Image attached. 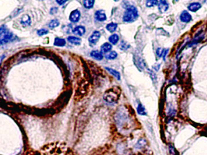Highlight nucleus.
Instances as JSON below:
<instances>
[{
    "label": "nucleus",
    "instance_id": "nucleus-1",
    "mask_svg": "<svg viewBox=\"0 0 207 155\" xmlns=\"http://www.w3.org/2000/svg\"><path fill=\"white\" fill-rule=\"evenodd\" d=\"M139 17V12L134 5H129L126 8L123 19L126 23H132Z\"/></svg>",
    "mask_w": 207,
    "mask_h": 155
},
{
    "label": "nucleus",
    "instance_id": "nucleus-2",
    "mask_svg": "<svg viewBox=\"0 0 207 155\" xmlns=\"http://www.w3.org/2000/svg\"><path fill=\"white\" fill-rule=\"evenodd\" d=\"M13 37V34L6 29L5 26L2 25L0 29V42L1 44H6L9 42Z\"/></svg>",
    "mask_w": 207,
    "mask_h": 155
},
{
    "label": "nucleus",
    "instance_id": "nucleus-3",
    "mask_svg": "<svg viewBox=\"0 0 207 155\" xmlns=\"http://www.w3.org/2000/svg\"><path fill=\"white\" fill-rule=\"evenodd\" d=\"M118 98V95L117 93H116L114 92L113 90H110L109 91L106 92L103 96V98L104 99L109 103H113L115 102L117 100Z\"/></svg>",
    "mask_w": 207,
    "mask_h": 155
},
{
    "label": "nucleus",
    "instance_id": "nucleus-4",
    "mask_svg": "<svg viewBox=\"0 0 207 155\" xmlns=\"http://www.w3.org/2000/svg\"><path fill=\"white\" fill-rule=\"evenodd\" d=\"M180 19L183 23H188L192 21L193 17L187 10H184L180 15Z\"/></svg>",
    "mask_w": 207,
    "mask_h": 155
},
{
    "label": "nucleus",
    "instance_id": "nucleus-5",
    "mask_svg": "<svg viewBox=\"0 0 207 155\" xmlns=\"http://www.w3.org/2000/svg\"><path fill=\"white\" fill-rule=\"evenodd\" d=\"M204 38V34H203L202 31H200L196 35L195 37L194 38L193 40L191 41V43H190L189 44V47L193 46V45L195 44H197L199 43H200V41H202L203 40V39Z\"/></svg>",
    "mask_w": 207,
    "mask_h": 155
},
{
    "label": "nucleus",
    "instance_id": "nucleus-6",
    "mask_svg": "<svg viewBox=\"0 0 207 155\" xmlns=\"http://www.w3.org/2000/svg\"><path fill=\"white\" fill-rule=\"evenodd\" d=\"M80 12L79 10H75L71 12V14L69 16V19L70 21H72L73 23H77L79 21V19L80 18Z\"/></svg>",
    "mask_w": 207,
    "mask_h": 155
},
{
    "label": "nucleus",
    "instance_id": "nucleus-7",
    "mask_svg": "<svg viewBox=\"0 0 207 155\" xmlns=\"http://www.w3.org/2000/svg\"><path fill=\"white\" fill-rule=\"evenodd\" d=\"M158 8L160 12L165 13L169 9V3L166 1H160L158 4Z\"/></svg>",
    "mask_w": 207,
    "mask_h": 155
},
{
    "label": "nucleus",
    "instance_id": "nucleus-8",
    "mask_svg": "<svg viewBox=\"0 0 207 155\" xmlns=\"http://www.w3.org/2000/svg\"><path fill=\"white\" fill-rule=\"evenodd\" d=\"M101 34L99 31H95L89 38V42L91 44H95L100 38Z\"/></svg>",
    "mask_w": 207,
    "mask_h": 155
},
{
    "label": "nucleus",
    "instance_id": "nucleus-9",
    "mask_svg": "<svg viewBox=\"0 0 207 155\" xmlns=\"http://www.w3.org/2000/svg\"><path fill=\"white\" fill-rule=\"evenodd\" d=\"M202 8V4L199 2H193L188 6V9L192 12H196Z\"/></svg>",
    "mask_w": 207,
    "mask_h": 155
},
{
    "label": "nucleus",
    "instance_id": "nucleus-10",
    "mask_svg": "<svg viewBox=\"0 0 207 155\" xmlns=\"http://www.w3.org/2000/svg\"><path fill=\"white\" fill-rule=\"evenodd\" d=\"M95 18L97 20H98L99 21H104L106 19V15L104 11L100 10L95 12Z\"/></svg>",
    "mask_w": 207,
    "mask_h": 155
},
{
    "label": "nucleus",
    "instance_id": "nucleus-11",
    "mask_svg": "<svg viewBox=\"0 0 207 155\" xmlns=\"http://www.w3.org/2000/svg\"><path fill=\"white\" fill-rule=\"evenodd\" d=\"M85 32H86V29L85 27L81 26V25H79V26L75 27L73 30V33L79 36H81L84 35L85 33Z\"/></svg>",
    "mask_w": 207,
    "mask_h": 155
},
{
    "label": "nucleus",
    "instance_id": "nucleus-12",
    "mask_svg": "<svg viewBox=\"0 0 207 155\" xmlns=\"http://www.w3.org/2000/svg\"><path fill=\"white\" fill-rule=\"evenodd\" d=\"M30 23H31V20H30V18L29 15H25L22 17L21 19V24L23 25V26L24 27L28 26V25H30Z\"/></svg>",
    "mask_w": 207,
    "mask_h": 155
},
{
    "label": "nucleus",
    "instance_id": "nucleus-13",
    "mask_svg": "<svg viewBox=\"0 0 207 155\" xmlns=\"http://www.w3.org/2000/svg\"><path fill=\"white\" fill-rule=\"evenodd\" d=\"M68 41L71 44H73L75 45H80L81 44V39L73 36H70L68 38Z\"/></svg>",
    "mask_w": 207,
    "mask_h": 155
},
{
    "label": "nucleus",
    "instance_id": "nucleus-14",
    "mask_svg": "<svg viewBox=\"0 0 207 155\" xmlns=\"http://www.w3.org/2000/svg\"><path fill=\"white\" fill-rule=\"evenodd\" d=\"M54 45L56 46L63 47L66 45V41L64 39L61 38H56L54 41Z\"/></svg>",
    "mask_w": 207,
    "mask_h": 155
},
{
    "label": "nucleus",
    "instance_id": "nucleus-15",
    "mask_svg": "<svg viewBox=\"0 0 207 155\" xmlns=\"http://www.w3.org/2000/svg\"><path fill=\"white\" fill-rule=\"evenodd\" d=\"M90 56L95 58V60H101L103 58L102 53L98 50H94L91 53H90Z\"/></svg>",
    "mask_w": 207,
    "mask_h": 155
},
{
    "label": "nucleus",
    "instance_id": "nucleus-16",
    "mask_svg": "<svg viewBox=\"0 0 207 155\" xmlns=\"http://www.w3.org/2000/svg\"><path fill=\"white\" fill-rule=\"evenodd\" d=\"M112 49V45L109 43H106L101 46V51L103 53H108Z\"/></svg>",
    "mask_w": 207,
    "mask_h": 155
},
{
    "label": "nucleus",
    "instance_id": "nucleus-17",
    "mask_svg": "<svg viewBox=\"0 0 207 155\" xmlns=\"http://www.w3.org/2000/svg\"><path fill=\"white\" fill-rule=\"evenodd\" d=\"M137 111L139 115H141V116H145L146 115V109L145 107L142 105L141 103H139L138 104V106L137 107Z\"/></svg>",
    "mask_w": 207,
    "mask_h": 155
},
{
    "label": "nucleus",
    "instance_id": "nucleus-18",
    "mask_svg": "<svg viewBox=\"0 0 207 155\" xmlns=\"http://www.w3.org/2000/svg\"><path fill=\"white\" fill-rule=\"evenodd\" d=\"M119 40V36L117 34H113L109 38V41L112 44H116Z\"/></svg>",
    "mask_w": 207,
    "mask_h": 155
},
{
    "label": "nucleus",
    "instance_id": "nucleus-19",
    "mask_svg": "<svg viewBox=\"0 0 207 155\" xmlns=\"http://www.w3.org/2000/svg\"><path fill=\"white\" fill-rule=\"evenodd\" d=\"M117 28V24L114 23H109L106 25V29L110 32H114L116 30Z\"/></svg>",
    "mask_w": 207,
    "mask_h": 155
},
{
    "label": "nucleus",
    "instance_id": "nucleus-20",
    "mask_svg": "<svg viewBox=\"0 0 207 155\" xmlns=\"http://www.w3.org/2000/svg\"><path fill=\"white\" fill-rule=\"evenodd\" d=\"M106 69L108 71V72L112 74V75H114L116 78H117L119 80H120V73L119 72H117V71H116L111 68H109V67H106Z\"/></svg>",
    "mask_w": 207,
    "mask_h": 155
},
{
    "label": "nucleus",
    "instance_id": "nucleus-21",
    "mask_svg": "<svg viewBox=\"0 0 207 155\" xmlns=\"http://www.w3.org/2000/svg\"><path fill=\"white\" fill-rule=\"evenodd\" d=\"M105 57L108 60H114L117 57V53L115 51H111V52L108 53L105 56Z\"/></svg>",
    "mask_w": 207,
    "mask_h": 155
},
{
    "label": "nucleus",
    "instance_id": "nucleus-22",
    "mask_svg": "<svg viewBox=\"0 0 207 155\" xmlns=\"http://www.w3.org/2000/svg\"><path fill=\"white\" fill-rule=\"evenodd\" d=\"M159 1L156 0H150V1H147L146 2V5L148 8H152L154 7L156 5H158Z\"/></svg>",
    "mask_w": 207,
    "mask_h": 155
},
{
    "label": "nucleus",
    "instance_id": "nucleus-23",
    "mask_svg": "<svg viewBox=\"0 0 207 155\" xmlns=\"http://www.w3.org/2000/svg\"><path fill=\"white\" fill-rule=\"evenodd\" d=\"M94 3H95L94 1H88V0H87V1H83L84 6H85V7L86 9L92 8L94 6Z\"/></svg>",
    "mask_w": 207,
    "mask_h": 155
},
{
    "label": "nucleus",
    "instance_id": "nucleus-24",
    "mask_svg": "<svg viewBox=\"0 0 207 155\" xmlns=\"http://www.w3.org/2000/svg\"><path fill=\"white\" fill-rule=\"evenodd\" d=\"M59 24H60V22L59 20H57V19H53V20H52L49 24V27L50 28L52 29L59 26Z\"/></svg>",
    "mask_w": 207,
    "mask_h": 155
},
{
    "label": "nucleus",
    "instance_id": "nucleus-25",
    "mask_svg": "<svg viewBox=\"0 0 207 155\" xmlns=\"http://www.w3.org/2000/svg\"><path fill=\"white\" fill-rule=\"evenodd\" d=\"M150 77H151V78L152 82H153L154 83L156 84V83L157 82V77L156 74L155 73L153 72V71L150 70Z\"/></svg>",
    "mask_w": 207,
    "mask_h": 155
},
{
    "label": "nucleus",
    "instance_id": "nucleus-26",
    "mask_svg": "<svg viewBox=\"0 0 207 155\" xmlns=\"http://www.w3.org/2000/svg\"><path fill=\"white\" fill-rule=\"evenodd\" d=\"M146 143V142L145 139H141V140H140L138 141V143L135 147H136L137 148H141L145 146Z\"/></svg>",
    "mask_w": 207,
    "mask_h": 155
},
{
    "label": "nucleus",
    "instance_id": "nucleus-27",
    "mask_svg": "<svg viewBox=\"0 0 207 155\" xmlns=\"http://www.w3.org/2000/svg\"><path fill=\"white\" fill-rule=\"evenodd\" d=\"M49 33V30L46 29H40V30H38L37 31V34L38 35H40V36H42V35H46Z\"/></svg>",
    "mask_w": 207,
    "mask_h": 155
},
{
    "label": "nucleus",
    "instance_id": "nucleus-28",
    "mask_svg": "<svg viewBox=\"0 0 207 155\" xmlns=\"http://www.w3.org/2000/svg\"><path fill=\"white\" fill-rule=\"evenodd\" d=\"M164 49H161L160 47H159L156 50V55L159 58H161V56H163L164 54Z\"/></svg>",
    "mask_w": 207,
    "mask_h": 155
},
{
    "label": "nucleus",
    "instance_id": "nucleus-29",
    "mask_svg": "<svg viewBox=\"0 0 207 155\" xmlns=\"http://www.w3.org/2000/svg\"><path fill=\"white\" fill-rule=\"evenodd\" d=\"M169 150H170V153L171 155H176V152H175V149L173 145H170L169 146Z\"/></svg>",
    "mask_w": 207,
    "mask_h": 155
},
{
    "label": "nucleus",
    "instance_id": "nucleus-30",
    "mask_svg": "<svg viewBox=\"0 0 207 155\" xmlns=\"http://www.w3.org/2000/svg\"><path fill=\"white\" fill-rule=\"evenodd\" d=\"M168 51H169V49H165L164 50V54H163V59L164 61H165V59H166V56L168 55Z\"/></svg>",
    "mask_w": 207,
    "mask_h": 155
},
{
    "label": "nucleus",
    "instance_id": "nucleus-31",
    "mask_svg": "<svg viewBox=\"0 0 207 155\" xmlns=\"http://www.w3.org/2000/svg\"><path fill=\"white\" fill-rule=\"evenodd\" d=\"M160 67V64H156V65H154V66H152V69L156 70V72L159 71Z\"/></svg>",
    "mask_w": 207,
    "mask_h": 155
},
{
    "label": "nucleus",
    "instance_id": "nucleus-32",
    "mask_svg": "<svg viewBox=\"0 0 207 155\" xmlns=\"http://www.w3.org/2000/svg\"><path fill=\"white\" fill-rule=\"evenodd\" d=\"M67 1H57V3L58 4H59L60 5H63L64 3H66Z\"/></svg>",
    "mask_w": 207,
    "mask_h": 155
}]
</instances>
